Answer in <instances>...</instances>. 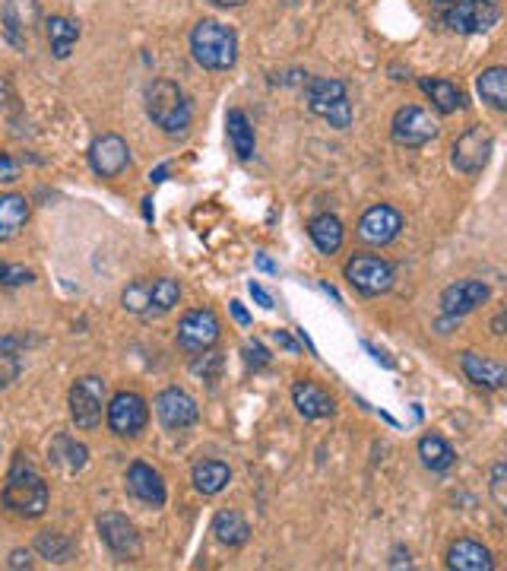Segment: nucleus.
Masks as SVG:
<instances>
[{
  "instance_id": "obj_1",
  "label": "nucleus",
  "mask_w": 507,
  "mask_h": 571,
  "mask_svg": "<svg viewBox=\"0 0 507 571\" xmlns=\"http://www.w3.org/2000/svg\"><path fill=\"white\" fill-rule=\"evenodd\" d=\"M4 505L20 518H42L48 508V483L29 460L20 454L13 460L4 483Z\"/></svg>"
},
{
  "instance_id": "obj_2",
  "label": "nucleus",
  "mask_w": 507,
  "mask_h": 571,
  "mask_svg": "<svg viewBox=\"0 0 507 571\" xmlns=\"http://www.w3.org/2000/svg\"><path fill=\"white\" fill-rule=\"evenodd\" d=\"M191 54L203 70H229L238 61V35L219 20H200L191 32Z\"/></svg>"
},
{
  "instance_id": "obj_3",
  "label": "nucleus",
  "mask_w": 507,
  "mask_h": 571,
  "mask_svg": "<svg viewBox=\"0 0 507 571\" xmlns=\"http://www.w3.org/2000/svg\"><path fill=\"white\" fill-rule=\"evenodd\" d=\"M438 20L460 35L488 32L501 20V0H431Z\"/></svg>"
},
{
  "instance_id": "obj_4",
  "label": "nucleus",
  "mask_w": 507,
  "mask_h": 571,
  "mask_svg": "<svg viewBox=\"0 0 507 571\" xmlns=\"http://www.w3.org/2000/svg\"><path fill=\"white\" fill-rule=\"evenodd\" d=\"M146 112L165 134H184L191 124V102L172 80H156L146 89Z\"/></svg>"
},
{
  "instance_id": "obj_5",
  "label": "nucleus",
  "mask_w": 507,
  "mask_h": 571,
  "mask_svg": "<svg viewBox=\"0 0 507 571\" xmlns=\"http://www.w3.org/2000/svg\"><path fill=\"white\" fill-rule=\"evenodd\" d=\"M305 99H308L311 112L317 118L330 121V127H336V131H346V127L352 124V102L346 99V83L343 80L314 77V80H308Z\"/></svg>"
},
{
  "instance_id": "obj_6",
  "label": "nucleus",
  "mask_w": 507,
  "mask_h": 571,
  "mask_svg": "<svg viewBox=\"0 0 507 571\" xmlns=\"http://www.w3.org/2000/svg\"><path fill=\"white\" fill-rule=\"evenodd\" d=\"M349 286L359 292V296H381L393 286V264L384 261L378 254H355L343 267Z\"/></svg>"
},
{
  "instance_id": "obj_7",
  "label": "nucleus",
  "mask_w": 507,
  "mask_h": 571,
  "mask_svg": "<svg viewBox=\"0 0 507 571\" xmlns=\"http://www.w3.org/2000/svg\"><path fill=\"white\" fill-rule=\"evenodd\" d=\"M492 150H495L492 131H488L485 124H473L450 146V162H454V169L463 175H479L488 165V159H492Z\"/></svg>"
},
{
  "instance_id": "obj_8",
  "label": "nucleus",
  "mask_w": 507,
  "mask_h": 571,
  "mask_svg": "<svg viewBox=\"0 0 507 571\" xmlns=\"http://www.w3.org/2000/svg\"><path fill=\"white\" fill-rule=\"evenodd\" d=\"M108 407L105 400V381L96 375L77 378L70 388V419L77 429H96L102 422V413Z\"/></svg>"
},
{
  "instance_id": "obj_9",
  "label": "nucleus",
  "mask_w": 507,
  "mask_h": 571,
  "mask_svg": "<svg viewBox=\"0 0 507 571\" xmlns=\"http://www.w3.org/2000/svg\"><path fill=\"white\" fill-rule=\"evenodd\" d=\"M105 419H108V429L111 435H118V438H137L143 429H146V422H149V407H146V400L134 391H121L108 400V407H105Z\"/></svg>"
},
{
  "instance_id": "obj_10",
  "label": "nucleus",
  "mask_w": 507,
  "mask_h": 571,
  "mask_svg": "<svg viewBox=\"0 0 507 571\" xmlns=\"http://www.w3.org/2000/svg\"><path fill=\"white\" fill-rule=\"evenodd\" d=\"M390 137L397 146H406V150H419L428 140L438 137V124L425 108L419 105H403L390 121Z\"/></svg>"
},
{
  "instance_id": "obj_11",
  "label": "nucleus",
  "mask_w": 507,
  "mask_h": 571,
  "mask_svg": "<svg viewBox=\"0 0 507 571\" xmlns=\"http://www.w3.org/2000/svg\"><path fill=\"white\" fill-rule=\"evenodd\" d=\"M222 324L216 318V311L210 308H194L178 321V346L184 353H203L219 343Z\"/></svg>"
},
{
  "instance_id": "obj_12",
  "label": "nucleus",
  "mask_w": 507,
  "mask_h": 571,
  "mask_svg": "<svg viewBox=\"0 0 507 571\" xmlns=\"http://www.w3.org/2000/svg\"><path fill=\"white\" fill-rule=\"evenodd\" d=\"M89 165L99 178H118L130 165V146L118 134H102L89 146Z\"/></svg>"
},
{
  "instance_id": "obj_13",
  "label": "nucleus",
  "mask_w": 507,
  "mask_h": 571,
  "mask_svg": "<svg viewBox=\"0 0 507 571\" xmlns=\"http://www.w3.org/2000/svg\"><path fill=\"white\" fill-rule=\"evenodd\" d=\"M400 229H403V216H400V210H393L390 204H374L359 219V238L365 245H374V248L390 245L393 238L400 235Z\"/></svg>"
},
{
  "instance_id": "obj_14",
  "label": "nucleus",
  "mask_w": 507,
  "mask_h": 571,
  "mask_svg": "<svg viewBox=\"0 0 507 571\" xmlns=\"http://www.w3.org/2000/svg\"><path fill=\"white\" fill-rule=\"evenodd\" d=\"M96 527H99V537H102V543L115 552V556H121V559H127V556H140V533H137V527L130 524L124 514H118V511H105V514H99V521H96Z\"/></svg>"
},
{
  "instance_id": "obj_15",
  "label": "nucleus",
  "mask_w": 507,
  "mask_h": 571,
  "mask_svg": "<svg viewBox=\"0 0 507 571\" xmlns=\"http://www.w3.org/2000/svg\"><path fill=\"white\" fill-rule=\"evenodd\" d=\"M156 416L168 432H181V429H191L194 422L200 419V410L194 397H187L178 388H165L156 397Z\"/></svg>"
},
{
  "instance_id": "obj_16",
  "label": "nucleus",
  "mask_w": 507,
  "mask_h": 571,
  "mask_svg": "<svg viewBox=\"0 0 507 571\" xmlns=\"http://www.w3.org/2000/svg\"><path fill=\"white\" fill-rule=\"evenodd\" d=\"M492 289L482 280H457L441 292V311L447 318H463L469 311H476L479 305L488 302Z\"/></svg>"
},
{
  "instance_id": "obj_17",
  "label": "nucleus",
  "mask_w": 507,
  "mask_h": 571,
  "mask_svg": "<svg viewBox=\"0 0 507 571\" xmlns=\"http://www.w3.org/2000/svg\"><path fill=\"white\" fill-rule=\"evenodd\" d=\"M127 492L140 499L143 505H153V508H162L165 505V480L156 467L143 464V460H134V464L127 467Z\"/></svg>"
},
{
  "instance_id": "obj_18",
  "label": "nucleus",
  "mask_w": 507,
  "mask_h": 571,
  "mask_svg": "<svg viewBox=\"0 0 507 571\" xmlns=\"http://www.w3.org/2000/svg\"><path fill=\"white\" fill-rule=\"evenodd\" d=\"M35 23H39V0H4V32L16 48H26Z\"/></svg>"
},
{
  "instance_id": "obj_19",
  "label": "nucleus",
  "mask_w": 507,
  "mask_h": 571,
  "mask_svg": "<svg viewBox=\"0 0 507 571\" xmlns=\"http://www.w3.org/2000/svg\"><path fill=\"white\" fill-rule=\"evenodd\" d=\"M460 368H463V375L476 384V388H485V391H501L504 384H507V368L495 359H488V356H479V353H463L460 356Z\"/></svg>"
},
{
  "instance_id": "obj_20",
  "label": "nucleus",
  "mask_w": 507,
  "mask_h": 571,
  "mask_svg": "<svg viewBox=\"0 0 507 571\" xmlns=\"http://www.w3.org/2000/svg\"><path fill=\"white\" fill-rule=\"evenodd\" d=\"M292 403H295V410L302 413L305 419H327L336 413V400L321 388V384H314V381H295V388H292Z\"/></svg>"
},
{
  "instance_id": "obj_21",
  "label": "nucleus",
  "mask_w": 507,
  "mask_h": 571,
  "mask_svg": "<svg viewBox=\"0 0 507 571\" xmlns=\"http://www.w3.org/2000/svg\"><path fill=\"white\" fill-rule=\"evenodd\" d=\"M447 565L454 571H492L495 559L482 543L476 540H457L447 549Z\"/></svg>"
},
{
  "instance_id": "obj_22",
  "label": "nucleus",
  "mask_w": 507,
  "mask_h": 571,
  "mask_svg": "<svg viewBox=\"0 0 507 571\" xmlns=\"http://www.w3.org/2000/svg\"><path fill=\"white\" fill-rule=\"evenodd\" d=\"M419 86H422V92L431 99V105H435L441 115H454L457 108L466 105L463 89H460L454 80H444V77H422Z\"/></svg>"
},
{
  "instance_id": "obj_23",
  "label": "nucleus",
  "mask_w": 507,
  "mask_h": 571,
  "mask_svg": "<svg viewBox=\"0 0 507 571\" xmlns=\"http://www.w3.org/2000/svg\"><path fill=\"white\" fill-rule=\"evenodd\" d=\"M29 223V200L23 194H0V242H10Z\"/></svg>"
},
{
  "instance_id": "obj_24",
  "label": "nucleus",
  "mask_w": 507,
  "mask_h": 571,
  "mask_svg": "<svg viewBox=\"0 0 507 571\" xmlns=\"http://www.w3.org/2000/svg\"><path fill=\"white\" fill-rule=\"evenodd\" d=\"M308 235H311V242L317 245V251L330 257V254H336L343 248L346 229L333 213H321V216H314L308 223Z\"/></svg>"
},
{
  "instance_id": "obj_25",
  "label": "nucleus",
  "mask_w": 507,
  "mask_h": 571,
  "mask_svg": "<svg viewBox=\"0 0 507 571\" xmlns=\"http://www.w3.org/2000/svg\"><path fill=\"white\" fill-rule=\"evenodd\" d=\"M191 480L200 495H219L232 483V470H229V464H222V460H200L191 473Z\"/></svg>"
},
{
  "instance_id": "obj_26",
  "label": "nucleus",
  "mask_w": 507,
  "mask_h": 571,
  "mask_svg": "<svg viewBox=\"0 0 507 571\" xmlns=\"http://www.w3.org/2000/svg\"><path fill=\"white\" fill-rule=\"evenodd\" d=\"M181 299V283L172 276H159V280H149V308L143 318H162L168 315Z\"/></svg>"
},
{
  "instance_id": "obj_27",
  "label": "nucleus",
  "mask_w": 507,
  "mask_h": 571,
  "mask_svg": "<svg viewBox=\"0 0 507 571\" xmlns=\"http://www.w3.org/2000/svg\"><path fill=\"white\" fill-rule=\"evenodd\" d=\"M48 26V42H51V54L58 61H67L70 51L80 42V23L67 20V16H51L45 23Z\"/></svg>"
},
{
  "instance_id": "obj_28",
  "label": "nucleus",
  "mask_w": 507,
  "mask_h": 571,
  "mask_svg": "<svg viewBox=\"0 0 507 571\" xmlns=\"http://www.w3.org/2000/svg\"><path fill=\"white\" fill-rule=\"evenodd\" d=\"M213 533H216V540L222 546H232L235 549V546L248 543L251 527H248V521H244L235 508H225V511H219L216 518H213Z\"/></svg>"
},
{
  "instance_id": "obj_29",
  "label": "nucleus",
  "mask_w": 507,
  "mask_h": 571,
  "mask_svg": "<svg viewBox=\"0 0 507 571\" xmlns=\"http://www.w3.org/2000/svg\"><path fill=\"white\" fill-rule=\"evenodd\" d=\"M86 457H89L86 445H80V441L70 438V435H58V438L51 441V448H48V460H51V464L64 467L67 473L83 470V467H86Z\"/></svg>"
},
{
  "instance_id": "obj_30",
  "label": "nucleus",
  "mask_w": 507,
  "mask_h": 571,
  "mask_svg": "<svg viewBox=\"0 0 507 571\" xmlns=\"http://www.w3.org/2000/svg\"><path fill=\"white\" fill-rule=\"evenodd\" d=\"M419 457H422V464H425L431 473H447L450 467L457 464L454 448H450L441 435H422V438H419Z\"/></svg>"
},
{
  "instance_id": "obj_31",
  "label": "nucleus",
  "mask_w": 507,
  "mask_h": 571,
  "mask_svg": "<svg viewBox=\"0 0 507 571\" xmlns=\"http://www.w3.org/2000/svg\"><path fill=\"white\" fill-rule=\"evenodd\" d=\"M225 131H229L232 150L238 153V159H251L254 156V127H251L248 115H244L241 108H232V112L225 115Z\"/></svg>"
},
{
  "instance_id": "obj_32",
  "label": "nucleus",
  "mask_w": 507,
  "mask_h": 571,
  "mask_svg": "<svg viewBox=\"0 0 507 571\" xmlns=\"http://www.w3.org/2000/svg\"><path fill=\"white\" fill-rule=\"evenodd\" d=\"M476 89L482 102H488L492 108H498V112H504L507 108V70L504 67H488L479 73L476 80Z\"/></svg>"
},
{
  "instance_id": "obj_33",
  "label": "nucleus",
  "mask_w": 507,
  "mask_h": 571,
  "mask_svg": "<svg viewBox=\"0 0 507 571\" xmlns=\"http://www.w3.org/2000/svg\"><path fill=\"white\" fill-rule=\"evenodd\" d=\"M35 552L48 562H67L73 556V540L64 537V533L45 530V533H39V540H35Z\"/></svg>"
},
{
  "instance_id": "obj_34",
  "label": "nucleus",
  "mask_w": 507,
  "mask_h": 571,
  "mask_svg": "<svg viewBox=\"0 0 507 571\" xmlns=\"http://www.w3.org/2000/svg\"><path fill=\"white\" fill-rule=\"evenodd\" d=\"M121 305L130 311V315H146V308H149V280H137V283H130L124 289V296H121Z\"/></svg>"
},
{
  "instance_id": "obj_35",
  "label": "nucleus",
  "mask_w": 507,
  "mask_h": 571,
  "mask_svg": "<svg viewBox=\"0 0 507 571\" xmlns=\"http://www.w3.org/2000/svg\"><path fill=\"white\" fill-rule=\"evenodd\" d=\"M32 283V270L20 267V264H4L0 267V286L4 289H16V286H26Z\"/></svg>"
},
{
  "instance_id": "obj_36",
  "label": "nucleus",
  "mask_w": 507,
  "mask_h": 571,
  "mask_svg": "<svg viewBox=\"0 0 507 571\" xmlns=\"http://www.w3.org/2000/svg\"><path fill=\"white\" fill-rule=\"evenodd\" d=\"M241 353H244V362H248V368H254V372H260V368L270 365V353H267V346L260 343V340H248Z\"/></svg>"
},
{
  "instance_id": "obj_37",
  "label": "nucleus",
  "mask_w": 507,
  "mask_h": 571,
  "mask_svg": "<svg viewBox=\"0 0 507 571\" xmlns=\"http://www.w3.org/2000/svg\"><path fill=\"white\" fill-rule=\"evenodd\" d=\"M219 368H222V356H219V353H210V349H203V359L197 356V359L191 362V372H194V375H203V378H216Z\"/></svg>"
},
{
  "instance_id": "obj_38",
  "label": "nucleus",
  "mask_w": 507,
  "mask_h": 571,
  "mask_svg": "<svg viewBox=\"0 0 507 571\" xmlns=\"http://www.w3.org/2000/svg\"><path fill=\"white\" fill-rule=\"evenodd\" d=\"M504 486H507V464H504V460H498V464L492 467V495H495V505L501 511H507V492H504Z\"/></svg>"
},
{
  "instance_id": "obj_39",
  "label": "nucleus",
  "mask_w": 507,
  "mask_h": 571,
  "mask_svg": "<svg viewBox=\"0 0 507 571\" xmlns=\"http://www.w3.org/2000/svg\"><path fill=\"white\" fill-rule=\"evenodd\" d=\"M16 178H20V165H16L10 156L0 153V184H10V181H16Z\"/></svg>"
},
{
  "instance_id": "obj_40",
  "label": "nucleus",
  "mask_w": 507,
  "mask_h": 571,
  "mask_svg": "<svg viewBox=\"0 0 507 571\" xmlns=\"http://www.w3.org/2000/svg\"><path fill=\"white\" fill-rule=\"evenodd\" d=\"M248 292H251L254 302H257L260 308H267V311L273 308V296H270V292H267L264 286H260V283H254V280H251V283H248Z\"/></svg>"
},
{
  "instance_id": "obj_41",
  "label": "nucleus",
  "mask_w": 507,
  "mask_h": 571,
  "mask_svg": "<svg viewBox=\"0 0 507 571\" xmlns=\"http://www.w3.org/2000/svg\"><path fill=\"white\" fill-rule=\"evenodd\" d=\"M7 565H10V568H32V556H29V549H13Z\"/></svg>"
},
{
  "instance_id": "obj_42",
  "label": "nucleus",
  "mask_w": 507,
  "mask_h": 571,
  "mask_svg": "<svg viewBox=\"0 0 507 571\" xmlns=\"http://www.w3.org/2000/svg\"><path fill=\"white\" fill-rule=\"evenodd\" d=\"M273 340H276L279 346H283L286 353H298V343L286 334V330H273Z\"/></svg>"
},
{
  "instance_id": "obj_43",
  "label": "nucleus",
  "mask_w": 507,
  "mask_h": 571,
  "mask_svg": "<svg viewBox=\"0 0 507 571\" xmlns=\"http://www.w3.org/2000/svg\"><path fill=\"white\" fill-rule=\"evenodd\" d=\"M229 308H232V318H235L241 327H248V324H251V315H248V311H244V305H241L238 299H235V302H229Z\"/></svg>"
},
{
  "instance_id": "obj_44",
  "label": "nucleus",
  "mask_w": 507,
  "mask_h": 571,
  "mask_svg": "<svg viewBox=\"0 0 507 571\" xmlns=\"http://www.w3.org/2000/svg\"><path fill=\"white\" fill-rule=\"evenodd\" d=\"M16 349H20V340H16V337H0V359L13 356Z\"/></svg>"
},
{
  "instance_id": "obj_45",
  "label": "nucleus",
  "mask_w": 507,
  "mask_h": 571,
  "mask_svg": "<svg viewBox=\"0 0 507 571\" xmlns=\"http://www.w3.org/2000/svg\"><path fill=\"white\" fill-rule=\"evenodd\" d=\"M257 267H260V270H264V273H279V267H276V264L270 261V257H267V254H257Z\"/></svg>"
},
{
  "instance_id": "obj_46",
  "label": "nucleus",
  "mask_w": 507,
  "mask_h": 571,
  "mask_svg": "<svg viewBox=\"0 0 507 571\" xmlns=\"http://www.w3.org/2000/svg\"><path fill=\"white\" fill-rule=\"evenodd\" d=\"M210 4H216V7H225V10H229V7H241V4H248V0H210Z\"/></svg>"
},
{
  "instance_id": "obj_47",
  "label": "nucleus",
  "mask_w": 507,
  "mask_h": 571,
  "mask_svg": "<svg viewBox=\"0 0 507 571\" xmlns=\"http://www.w3.org/2000/svg\"><path fill=\"white\" fill-rule=\"evenodd\" d=\"M298 340H302V346H308V353H311V356H317V349H314V343H311V337L305 334V330H298Z\"/></svg>"
},
{
  "instance_id": "obj_48",
  "label": "nucleus",
  "mask_w": 507,
  "mask_h": 571,
  "mask_svg": "<svg viewBox=\"0 0 507 571\" xmlns=\"http://www.w3.org/2000/svg\"><path fill=\"white\" fill-rule=\"evenodd\" d=\"M7 96H10V89H7V80H4V77H0V108H4V105H7Z\"/></svg>"
},
{
  "instance_id": "obj_49",
  "label": "nucleus",
  "mask_w": 507,
  "mask_h": 571,
  "mask_svg": "<svg viewBox=\"0 0 507 571\" xmlns=\"http://www.w3.org/2000/svg\"><path fill=\"white\" fill-rule=\"evenodd\" d=\"M492 327H495V334H504V315H498Z\"/></svg>"
},
{
  "instance_id": "obj_50",
  "label": "nucleus",
  "mask_w": 507,
  "mask_h": 571,
  "mask_svg": "<svg viewBox=\"0 0 507 571\" xmlns=\"http://www.w3.org/2000/svg\"><path fill=\"white\" fill-rule=\"evenodd\" d=\"M0 267H4V264H0Z\"/></svg>"
}]
</instances>
